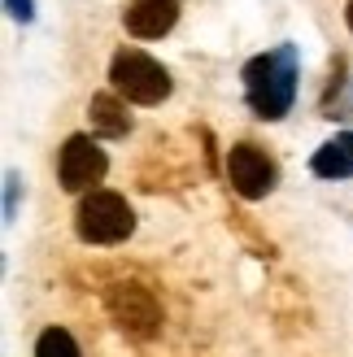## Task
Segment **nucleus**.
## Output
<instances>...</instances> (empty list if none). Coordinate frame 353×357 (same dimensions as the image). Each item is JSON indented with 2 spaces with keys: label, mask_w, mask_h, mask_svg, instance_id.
<instances>
[{
  "label": "nucleus",
  "mask_w": 353,
  "mask_h": 357,
  "mask_svg": "<svg viewBox=\"0 0 353 357\" xmlns=\"http://www.w3.org/2000/svg\"><path fill=\"white\" fill-rule=\"evenodd\" d=\"M110 83H114V92L131 105H162L174 87L170 70L157 57H149L144 48H118L114 61H110Z\"/></svg>",
  "instance_id": "2"
},
{
  "label": "nucleus",
  "mask_w": 353,
  "mask_h": 357,
  "mask_svg": "<svg viewBox=\"0 0 353 357\" xmlns=\"http://www.w3.org/2000/svg\"><path fill=\"white\" fill-rule=\"evenodd\" d=\"M179 22V0H131L122 9V26L135 40H162Z\"/></svg>",
  "instance_id": "7"
},
{
  "label": "nucleus",
  "mask_w": 353,
  "mask_h": 357,
  "mask_svg": "<svg viewBox=\"0 0 353 357\" xmlns=\"http://www.w3.org/2000/svg\"><path fill=\"white\" fill-rule=\"evenodd\" d=\"M227 178H232V188L244 196V201H262V196L275 192L279 170L257 144L244 139V144H232V153H227Z\"/></svg>",
  "instance_id": "5"
},
{
  "label": "nucleus",
  "mask_w": 353,
  "mask_h": 357,
  "mask_svg": "<svg viewBox=\"0 0 353 357\" xmlns=\"http://www.w3.org/2000/svg\"><path fill=\"white\" fill-rule=\"evenodd\" d=\"M296 44H279L271 52H262V57H253L249 66H244V100H249L253 118L262 122H279L292 100H296Z\"/></svg>",
  "instance_id": "1"
},
{
  "label": "nucleus",
  "mask_w": 353,
  "mask_h": 357,
  "mask_svg": "<svg viewBox=\"0 0 353 357\" xmlns=\"http://www.w3.org/2000/svg\"><path fill=\"white\" fill-rule=\"evenodd\" d=\"M110 310H114L118 323L127 327V331H135V335H153L157 323H162L157 301L140 288V283H118V288L110 292Z\"/></svg>",
  "instance_id": "6"
},
{
  "label": "nucleus",
  "mask_w": 353,
  "mask_h": 357,
  "mask_svg": "<svg viewBox=\"0 0 353 357\" xmlns=\"http://www.w3.org/2000/svg\"><path fill=\"white\" fill-rule=\"evenodd\" d=\"M13 205H17V174H5V218H13Z\"/></svg>",
  "instance_id": "11"
},
{
  "label": "nucleus",
  "mask_w": 353,
  "mask_h": 357,
  "mask_svg": "<svg viewBox=\"0 0 353 357\" xmlns=\"http://www.w3.org/2000/svg\"><path fill=\"white\" fill-rule=\"evenodd\" d=\"M87 118H92V131L105 135V139H122V135L131 131V114H127V105H122L118 92L92 96V105H87Z\"/></svg>",
  "instance_id": "9"
},
{
  "label": "nucleus",
  "mask_w": 353,
  "mask_h": 357,
  "mask_svg": "<svg viewBox=\"0 0 353 357\" xmlns=\"http://www.w3.org/2000/svg\"><path fill=\"white\" fill-rule=\"evenodd\" d=\"M75 231L83 244H122L135 231V209L127 205V196H118L110 188H92L79 201Z\"/></svg>",
  "instance_id": "3"
},
{
  "label": "nucleus",
  "mask_w": 353,
  "mask_h": 357,
  "mask_svg": "<svg viewBox=\"0 0 353 357\" xmlns=\"http://www.w3.org/2000/svg\"><path fill=\"white\" fill-rule=\"evenodd\" d=\"M345 22H349V35H353V0H349V9H345Z\"/></svg>",
  "instance_id": "13"
},
{
  "label": "nucleus",
  "mask_w": 353,
  "mask_h": 357,
  "mask_svg": "<svg viewBox=\"0 0 353 357\" xmlns=\"http://www.w3.org/2000/svg\"><path fill=\"white\" fill-rule=\"evenodd\" d=\"M105 170H110V157L96 144V135H70L57 153V178L66 192H92Z\"/></svg>",
  "instance_id": "4"
},
{
  "label": "nucleus",
  "mask_w": 353,
  "mask_h": 357,
  "mask_svg": "<svg viewBox=\"0 0 353 357\" xmlns=\"http://www.w3.org/2000/svg\"><path fill=\"white\" fill-rule=\"evenodd\" d=\"M5 5H9V13L17 17V22H31V17H35V9H31V0H5Z\"/></svg>",
  "instance_id": "12"
},
{
  "label": "nucleus",
  "mask_w": 353,
  "mask_h": 357,
  "mask_svg": "<svg viewBox=\"0 0 353 357\" xmlns=\"http://www.w3.org/2000/svg\"><path fill=\"white\" fill-rule=\"evenodd\" d=\"M310 170L327 178V183H340V178H353V131H340V135H331L327 144L314 149L310 157Z\"/></svg>",
  "instance_id": "8"
},
{
  "label": "nucleus",
  "mask_w": 353,
  "mask_h": 357,
  "mask_svg": "<svg viewBox=\"0 0 353 357\" xmlns=\"http://www.w3.org/2000/svg\"><path fill=\"white\" fill-rule=\"evenodd\" d=\"M35 357H83L75 335H70L66 327H48L40 331V340H35Z\"/></svg>",
  "instance_id": "10"
}]
</instances>
